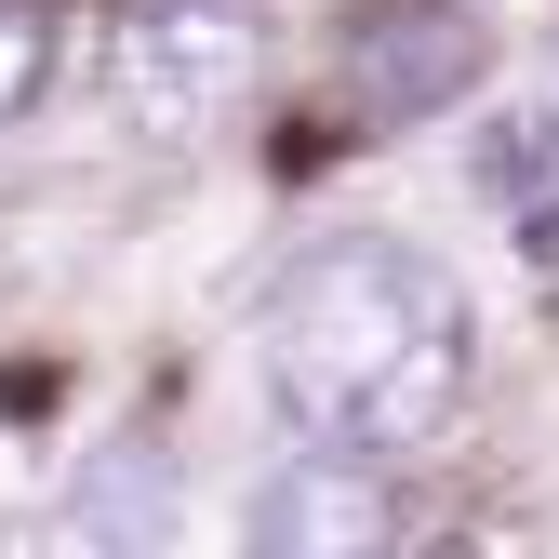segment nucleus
Instances as JSON below:
<instances>
[{"label":"nucleus","instance_id":"3","mask_svg":"<svg viewBox=\"0 0 559 559\" xmlns=\"http://www.w3.org/2000/svg\"><path fill=\"white\" fill-rule=\"evenodd\" d=\"M240 533H253L266 559H333V546H400V507H386L373 453H320V466H294V479H266Z\"/></svg>","mask_w":559,"mask_h":559},{"label":"nucleus","instance_id":"2","mask_svg":"<svg viewBox=\"0 0 559 559\" xmlns=\"http://www.w3.org/2000/svg\"><path fill=\"white\" fill-rule=\"evenodd\" d=\"M266 81V0H120L107 27V107L147 147L227 133L240 94Z\"/></svg>","mask_w":559,"mask_h":559},{"label":"nucleus","instance_id":"1","mask_svg":"<svg viewBox=\"0 0 559 559\" xmlns=\"http://www.w3.org/2000/svg\"><path fill=\"white\" fill-rule=\"evenodd\" d=\"M280 427L320 453H427L466 400V294L413 240H320L253 320Z\"/></svg>","mask_w":559,"mask_h":559},{"label":"nucleus","instance_id":"4","mask_svg":"<svg viewBox=\"0 0 559 559\" xmlns=\"http://www.w3.org/2000/svg\"><path fill=\"white\" fill-rule=\"evenodd\" d=\"M40 81H53V14L40 0H0V120H27Z\"/></svg>","mask_w":559,"mask_h":559}]
</instances>
